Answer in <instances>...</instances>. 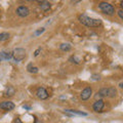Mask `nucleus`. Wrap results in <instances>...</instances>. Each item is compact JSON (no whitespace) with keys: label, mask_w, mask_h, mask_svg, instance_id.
I'll use <instances>...</instances> for the list:
<instances>
[{"label":"nucleus","mask_w":123,"mask_h":123,"mask_svg":"<svg viewBox=\"0 0 123 123\" xmlns=\"http://www.w3.org/2000/svg\"><path fill=\"white\" fill-rule=\"evenodd\" d=\"M92 79L93 80H99L101 78H99V75H93L92 76Z\"/></svg>","instance_id":"nucleus-21"},{"label":"nucleus","mask_w":123,"mask_h":123,"mask_svg":"<svg viewBox=\"0 0 123 123\" xmlns=\"http://www.w3.org/2000/svg\"><path fill=\"white\" fill-rule=\"evenodd\" d=\"M97 98H115L117 94V90L115 87H105L102 88L98 93H97Z\"/></svg>","instance_id":"nucleus-2"},{"label":"nucleus","mask_w":123,"mask_h":123,"mask_svg":"<svg viewBox=\"0 0 123 123\" xmlns=\"http://www.w3.org/2000/svg\"><path fill=\"white\" fill-rule=\"evenodd\" d=\"M65 114L69 115V116H74V115H79V116H86V113L81 112V111L77 110H65Z\"/></svg>","instance_id":"nucleus-10"},{"label":"nucleus","mask_w":123,"mask_h":123,"mask_svg":"<svg viewBox=\"0 0 123 123\" xmlns=\"http://www.w3.org/2000/svg\"><path fill=\"white\" fill-rule=\"evenodd\" d=\"M12 57L17 63L24 61V59L26 57V50L24 48H15L12 51Z\"/></svg>","instance_id":"nucleus-4"},{"label":"nucleus","mask_w":123,"mask_h":123,"mask_svg":"<svg viewBox=\"0 0 123 123\" xmlns=\"http://www.w3.org/2000/svg\"><path fill=\"white\" fill-rule=\"evenodd\" d=\"M98 8L108 15H113L115 13V7L109 2H101L98 4Z\"/></svg>","instance_id":"nucleus-3"},{"label":"nucleus","mask_w":123,"mask_h":123,"mask_svg":"<svg viewBox=\"0 0 123 123\" xmlns=\"http://www.w3.org/2000/svg\"><path fill=\"white\" fill-rule=\"evenodd\" d=\"M78 21L81 23L82 25L89 27V28H95L102 25V21L97 20V18H92L87 17L86 14H79L78 15Z\"/></svg>","instance_id":"nucleus-1"},{"label":"nucleus","mask_w":123,"mask_h":123,"mask_svg":"<svg viewBox=\"0 0 123 123\" xmlns=\"http://www.w3.org/2000/svg\"><path fill=\"white\" fill-rule=\"evenodd\" d=\"M28 71L30 73H38V68L37 67H33L32 64H30L28 66Z\"/></svg>","instance_id":"nucleus-16"},{"label":"nucleus","mask_w":123,"mask_h":123,"mask_svg":"<svg viewBox=\"0 0 123 123\" xmlns=\"http://www.w3.org/2000/svg\"><path fill=\"white\" fill-rule=\"evenodd\" d=\"M36 95H37V97L39 98L40 99H46V98H48V97H49L47 90H46L44 87H39V88H37V90H36Z\"/></svg>","instance_id":"nucleus-6"},{"label":"nucleus","mask_w":123,"mask_h":123,"mask_svg":"<svg viewBox=\"0 0 123 123\" xmlns=\"http://www.w3.org/2000/svg\"><path fill=\"white\" fill-rule=\"evenodd\" d=\"M15 93V89L13 86H8L6 88V90L4 91V95L5 97H12V95Z\"/></svg>","instance_id":"nucleus-13"},{"label":"nucleus","mask_w":123,"mask_h":123,"mask_svg":"<svg viewBox=\"0 0 123 123\" xmlns=\"http://www.w3.org/2000/svg\"><path fill=\"white\" fill-rule=\"evenodd\" d=\"M39 6L43 11H47L50 8V3L48 1H39Z\"/></svg>","instance_id":"nucleus-11"},{"label":"nucleus","mask_w":123,"mask_h":123,"mask_svg":"<svg viewBox=\"0 0 123 123\" xmlns=\"http://www.w3.org/2000/svg\"><path fill=\"white\" fill-rule=\"evenodd\" d=\"M60 48L62 49V50H64V51H69L71 49V44H69V43H63V44H61Z\"/></svg>","instance_id":"nucleus-15"},{"label":"nucleus","mask_w":123,"mask_h":123,"mask_svg":"<svg viewBox=\"0 0 123 123\" xmlns=\"http://www.w3.org/2000/svg\"><path fill=\"white\" fill-rule=\"evenodd\" d=\"M43 32H44V28H41V29H39V30L36 31V32H35V35L38 36V35H40V34L43 33Z\"/></svg>","instance_id":"nucleus-18"},{"label":"nucleus","mask_w":123,"mask_h":123,"mask_svg":"<svg viewBox=\"0 0 123 123\" xmlns=\"http://www.w3.org/2000/svg\"><path fill=\"white\" fill-rule=\"evenodd\" d=\"M15 12H17V14L18 15V17L26 18V17H28V15L30 14V9H29L28 6L21 5V6H18L17 8V11H15Z\"/></svg>","instance_id":"nucleus-5"},{"label":"nucleus","mask_w":123,"mask_h":123,"mask_svg":"<svg viewBox=\"0 0 123 123\" xmlns=\"http://www.w3.org/2000/svg\"><path fill=\"white\" fill-rule=\"evenodd\" d=\"M14 123H23V122L21 121V119H20V118H17V119L14 120Z\"/></svg>","instance_id":"nucleus-22"},{"label":"nucleus","mask_w":123,"mask_h":123,"mask_svg":"<svg viewBox=\"0 0 123 123\" xmlns=\"http://www.w3.org/2000/svg\"><path fill=\"white\" fill-rule=\"evenodd\" d=\"M69 61H70L71 63H75L76 65H78V64L80 63V62H81V61H80V59H78V57H77V56H74V55L71 56L70 59H69Z\"/></svg>","instance_id":"nucleus-17"},{"label":"nucleus","mask_w":123,"mask_h":123,"mask_svg":"<svg viewBox=\"0 0 123 123\" xmlns=\"http://www.w3.org/2000/svg\"><path fill=\"white\" fill-rule=\"evenodd\" d=\"M118 15H119V18H121V20H123V14H122V9H119L118 10Z\"/></svg>","instance_id":"nucleus-19"},{"label":"nucleus","mask_w":123,"mask_h":123,"mask_svg":"<svg viewBox=\"0 0 123 123\" xmlns=\"http://www.w3.org/2000/svg\"><path fill=\"white\" fill-rule=\"evenodd\" d=\"M92 94V89L90 87H85L84 89L81 91V93H80V98H81L82 101H87L88 98H90Z\"/></svg>","instance_id":"nucleus-7"},{"label":"nucleus","mask_w":123,"mask_h":123,"mask_svg":"<svg viewBox=\"0 0 123 123\" xmlns=\"http://www.w3.org/2000/svg\"><path fill=\"white\" fill-rule=\"evenodd\" d=\"M0 109L1 110H13L14 109V104L10 101H4L2 103H0Z\"/></svg>","instance_id":"nucleus-9"},{"label":"nucleus","mask_w":123,"mask_h":123,"mask_svg":"<svg viewBox=\"0 0 123 123\" xmlns=\"http://www.w3.org/2000/svg\"><path fill=\"white\" fill-rule=\"evenodd\" d=\"M40 51H41V48H38L37 50L35 51V53H34V55H35V56H38V55L40 53Z\"/></svg>","instance_id":"nucleus-20"},{"label":"nucleus","mask_w":123,"mask_h":123,"mask_svg":"<svg viewBox=\"0 0 123 123\" xmlns=\"http://www.w3.org/2000/svg\"><path fill=\"white\" fill-rule=\"evenodd\" d=\"M9 33H7V32H3V33H0V41H6V40H8L9 39Z\"/></svg>","instance_id":"nucleus-14"},{"label":"nucleus","mask_w":123,"mask_h":123,"mask_svg":"<svg viewBox=\"0 0 123 123\" xmlns=\"http://www.w3.org/2000/svg\"><path fill=\"white\" fill-rule=\"evenodd\" d=\"M104 107H105V102L103 99H98V101H95L92 105V109H93L94 112H102Z\"/></svg>","instance_id":"nucleus-8"},{"label":"nucleus","mask_w":123,"mask_h":123,"mask_svg":"<svg viewBox=\"0 0 123 123\" xmlns=\"http://www.w3.org/2000/svg\"><path fill=\"white\" fill-rule=\"evenodd\" d=\"M11 57H12V52H10V51H2V52H0V59H2V60H10Z\"/></svg>","instance_id":"nucleus-12"}]
</instances>
